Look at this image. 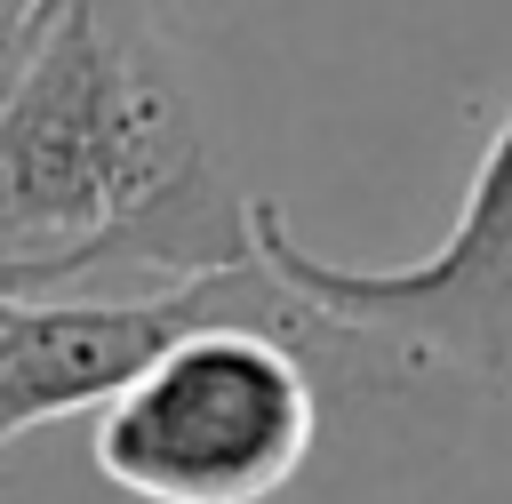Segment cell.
<instances>
[{
  "mask_svg": "<svg viewBox=\"0 0 512 504\" xmlns=\"http://www.w3.org/2000/svg\"><path fill=\"white\" fill-rule=\"evenodd\" d=\"M32 8H40V0H0V40H8V32H16V24L32 16Z\"/></svg>",
  "mask_w": 512,
  "mask_h": 504,
  "instance_id": "5b68a950",
  "label": "cell"
},
{
  "mask_svg": "<svg viewBox=\"0 0 512 504\" xmlns=\"http://www.w3.org/2000/svg\"><path fill=\"white\" fill-rule=\"evenodd\" d=\"M208 320H304V304L264 272H216L176 288H80L24 296L0 312V448L56 416H96L120 400L176 336Z\"/></svg>",
  "mask_w": 512,
  "mask_h": 504,
  "instance_id": "277c9868",
  "label": "cell"
},
{
  "mask_svg": "<svg viewBox=\"0 0 512 504\" xmlns=\"http://www.w3.org/2000/svg\"><path fill=\"white\" fill-rule=\"evenodd\" d=\"M256 264L160 32L128 0H40L0 40V296L176 288Z\"/></svg>",
  "mask_w": 512,
  "mask_h": 504,
  "instance_id": "6da1fadb",
  "label": "cell"
},
{
  "mask_svg": "<svg viewBox=\"0 0 512 504\" xmlns=\"http://www.w3.org/2000/svg\"><path fill=\"white\" fill-rule=\"evenodd\" d=\"M256 264L328 328L368 336V344H408L432 352L464 376L512 384V112L488 136L464 208L448 240L416 264H336L288 232L272 200H256Z\"/></svg>",
  "mask_w": 512,
  "mask_h": 504,
  "instance_id": "3957f363",
  "label": "cell"
},
{
  "mask_svg": "<svg viewBox=\"0 0 512 504\" xmlns=\"http://www.w3.org/2000/svg\"><path fill=\"white\" fill-rule=\"evenodd\" d=\"M0 312H8V296H0Z\"/></svg>",
  "mask_w": 512,
  "mask_h": 504,
  "instance_id": "8992f818",
  "label": "cell"
},
{
  "mask_svg": "<svg viewBox=\"0 0 512 504\" xmlns=\"http://www.w3.org/2000/svg\"><path fill=\"white\" fill-rule=\"evenodd\" d=\"M304 336H344L304 320H208L176 336L120 400L96 408L88 456L136 504H264L320 440V376Z\"/></svg>",
  "mask_w": 512,
  "mask_h": 504,
  "instance_id": "7a4b0ae2",
  "label": "cell"
}]
</instances>
